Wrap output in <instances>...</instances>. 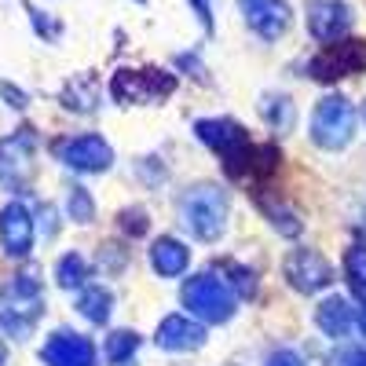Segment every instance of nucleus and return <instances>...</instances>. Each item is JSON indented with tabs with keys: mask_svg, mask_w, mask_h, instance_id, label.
<instances>
[{
	"mask_svg": "<svg viewBox=\"0 0 366 366\" xmlns=\"http://www.w3.org/2000/svg\"><path fill=\"white\" fill-rule=\"evenodd\" d=\"M44 315V293L37 274H15L0 286V330L15 341H26Z\"/></svg>",
	"mask_w": 366,
	"mask_h": 366,
	"instance_id": "1",
	"label": "nucleus"
},
{
	"mask_svg": "<svg viewBox=\"0 0 366 366\" xmlns=\"http://www.w3.org/2000/svg\"><path fill=\"white\" fill-rule=\"evenodd\" d=\"M227 209H231V202H227L224 187L198 183L179 202V224L198 242H220L227 231Z\"/></svg>",
	"mask_w": 366,
	"mask_h": 366,
	"instance_id": "2",
	"label": "nucleus"
},
{
	"mask_svg": "<svg viewBox=\"0 0 366 366\" xmlns=\"http://www.w3.org/2000/svg\"><path fill=\"white\" fill-rule=\"evenodd\" d=\"M179 300H183V308H187L194 319L212 322V326L234 319V308H238L234 290L220 279L217 271H205V274H194V279H187V282H183Z\"/></svg>",
	"mask_w": 366,
	"mask_h": 366,
	"instance_id": "3",
	"label": "nucleus"
},
{
	"mask_svg": "<svg viewBox=\"0 0 366 366\" xmlns=\"http://www.w3.org/2000/svg\"><path fill=\"white\" fill-rule=\"evenodd\" d=\"M355 121H359V114H355L352 99L330 92V96H322L312 110V121H308L312 143L322 147V150H345L355 136Z\"/></svg>",
	"mask_w": 366,
	"mask_h": 366,
	"instance_id": "4",
	"label": "nucleus"
},
{
	"mask_svg": "<svg viewBox=\"0 0 366 366\" xmlns=\"http://www.w3.org/2000/svg\"><path fill=\"white\" fill-rule=\"evenodd\" d=\"M34 150H37L34 129H19L8 139H0V183L8 191L15 194L26 191L29 176H34Z\"/></svg>",
	"mask_w": 366,
	"mask_h": 366,
	"instance_id": "5",
	"label": "nucleus"
},
{
	"mask_svg": "<svg viewBox=\"0 0 366 366\" xmlns=\"http://www.w3.org/2000/svg\"><path fill=\"white\" fill-rule=\"evenodd\" d=\"M55 158L63 162L66 169H74V172H107L110 165H114V147L103 139V136H96V132H84V136H74V139H59L55 147Z\"/></svg>",
	"mask_w": 366,
	"mask_h": 366,
	"instance_id": "6",
	"label": "nucleus"
},
{
	"mask_svg": "<svg viewBox=\"0 0 366 366\" xmlns=\"http://www.w3.org/2000/svg\"><path fill=\"white\" fill-rule=\"evenodd\" d=\"M282 274L290 279V286L297 290V293H319V290H326L330 282H333V264L319 253V249H308V246H297V249H290L286 253V260H282Z\"/></svg>",
	"mask_w": 366,
	"mask_h": 366,
	"instance_id": "7",
	"label": "nucleus"
},
{
	"mask_svg": "<svg viewBox=\"0 0 366 366\" xmlns=\"http://www.w3.org/2000/svg\"><path fill=\"white\" fill-rule=\"evenodd\" d=\"M176 92V77L165 70H121L114 77L117 103H158Z\"/></svg>",
	"mask_w": 366,
	"mask_h": 366,
	"instance_id": "8",
	"label": "nucleus"
},
{
	"mask_svg": "<svg viewBox=\"0 0 366 366\" xmlns=\"http://www.w3.org/2000/svg\"><path fill=\"white\" fill-rule=\"evenodd\" d=\"M359 70H366V44L362 41L326 44V51L312 59V77H319V81H337V77H348Z\"/></svg>",
	"mask_w": 366,
	"mask_h": 366,
	"instance_id": "9",
	"label": "nucleus"
},
{
	"mask_svg": "<svg viewBox=\"0 0 366 366\" xmlns=\"http://www.w3.org/2000/svg\"><path fill=\"white\" fill-rule=\"evenodd\" d=\"M44 366H99L96 345L74 330H55L41 348Z\"/></svg>",
	"mask_w": 366,
	"mask_h": 366,
	"instance_id": "10",
	"label": "nucleus"
},
{
	"mask_svg": "<svg viewBox=\"0 0 366 366\" xmlns=\"http://www.w3.org/2000/svg\"><path fill=\"white\" fill-rule=\"evenodd\" d=\"M205 341H209L205 322L183 315V312L165 315V319L158 322V330H154V345L165 348V352H198Z\"/></svg>",
	"mask_w": 366,
	"mask_h": 366,
	"instance_id": "11",
	"label": "nucleus"
},
{
	"mask_svg": "<svg viewBox=\"0 0 366 366\" xmlns=\"http://www.w3.org/2000/svg\"><path fill=\"white\" fill-rule=\"evenodd\" d=\"M0 246L15 260L29 257V249H34V212L22 202H8L0 209Z\"/></svg>",
	"mask_w": 366,
	"mask_h": 366,
	"instance_id": "12",
	"label": "nucleus"
},
{
	"mask_svg": "<svg viewBox=\"0 0 366 366\" xmlns=\"http://www.w3.org/2000/svg\"><path fill=\"white\" fill-rule=\"evenodd\" d=\"M238 8L246 15L249 29L264 41H279L293 22V11L286 0H238Z\"/></svg>",
	"mask_w": 366,
	"mask_h": 366,
	"instance_id": "13",
	"label": "nucleus"
},
{
	"mask_svg": "<svg viewBox=\"0 0 366 366\" xmlns=\"http://www.w3.org/2000/svg\"><path fill=\"white\" fill-rule=\"evenodd\" d=\"M308 29L322 44H337L352 29V8L345 0H308Z\"/></svg>",
	"mask_w": 366,
	"mask_h": 366,
	"instance_id": "14",
	"label": "nucleus"
},
{
	"mask_svg": "<svg viewBox=\"0 0 366 366\" xmlns=\"http://www.w3.org/2000/svg\"><path fill=\"white\" fill-rule=\"evenodd\" d=\"M315 326L326 333V337L341 341V337H348V333L359 326V312L352 308L345 297L330 293L326 300H319V308H315Z\"/></svg>",
	"mask_w": 366,
	"mask_h": 366,
	"instance_id": "15",
	"label": "nucleus"
},
{
	"mask_svg": "<svg viewBox=\"0 0 366 366\" xmlns=\"http://www.w3.org/2000/svg\"><path fill=\"white\" fill-rule=\"evenodd\" d=\"M187 264H191V249L183 246L179 238H172V234L154 238V246H150V267H154L162 279H179V274L187 271Z\"/></svg>",
	"mask_w": 366,
	"mask_h": 366,
	"instance_id": "16",
	"label": "nucleus"
},
{
	"mask_svg": "<svg viewBox=\"0 0 366 366\" xmlns=\"http://www.w3.org/2000/svg\"><path fill=\"white\" fill-rule=\"evenodd\" d=\"M77 312L88 319V322H96V326H107L110 315H114V293L107 286H84L81 297H77Z\"/></svg>",
	"mask_w": 366,
	"mask_h": 366,
	"instance_id": "17",
	"label": "nucleus"
},
{
	"mask_svg": "<svg viewBox=\"0 0 366 366\" xmlns=\"http://www.w3.org/2000/svg\"><path fill=\"white\" fill-rule=\"evenodd\" d=\"M63 103H66L70 110H81V114L96 110V107H99V84H96V77L81 74V77L66 81V88H63Z\"/></svg>",
	"mask_w": 366,
	"mask_h": 366,
	"instance_id": "18",
	"label": "nucleus"
},
{
	"mask_svg": "<svg viewBox=\"0 0 366 366\" xmlns=\"http://www.w3.org/2000/svg\"><path fill=\"white\" fill-rule=\"evenodd\" d=\"M55 282L63 290H84L88 286V260L81 253H63L55 264Z\"/></svg>",
	"mask_w": 366,
	"mask_h": 366,
	"instance_id": "19",
	"label": "nucleus"
},
{
	"mask_svg": "<svg viewBox=\"0 0 366 366\" xmlns=\"http://www.w3.org/2000/svg\"><path fill=\"white\" fill-rule=\"evenodd\" d=\"M139 345H143V337H139L136 330H114L110 337H107V359L114 366H129L132 355L139 352Z\"/></svg>",
	"mask_w": 366,
	"mask_h": 366,
	"instance_id": "20",
	"label": "nucleus"
},
{
	"mask_svg": "<svg viewBox=\"0 0 366 366\" xmlns=\"http://www.w3.org/2000/svg\"><path fill=\"white\" fill-rule=\"evenodd\" d=\"M345 279L359 300V308H366V246H352L345 253Z\"/></svg>",
	"mask_w": 366,
	"mask_h": 366,
	"instance_id": "21",
	"label": "nucleus"
},
{
	"mask_svg": "<svg viewBox=\"0 0 366 366\" xmlns=\"http://www.w3.org/2000/svg\"><path fill=\"white\" fill-rule=\"evenodd\" d=\"M66 217L74 224H92V220H96V198H92L84 187H70V194H66Z\"/></svg>",
	"mask_w": 366,
	"mask_h": 366,
	"instance_id": "22",
	"label": "nucleus"
},
{
	"mask_svg": "<svg viewBox=\"0 0 366 366\" xmlns=\"http://www.w3.org/2000/svg\"><path fill=\"white\" fill-rule=\"evenodd\" d=\"M264 205V212H267V220L274 224V231L279 234H286V238H293V234H300V220H297V212L293 209H286V205H279V202H260Z\"/></svg>",
	"mask_w": 366,
	"mask_h": 366,
	"instance_id": "23",
	"label": "nucleus"
},
{
	"mask_svg": "<svg viewBox=\"0 0 366 366\" xmlns=\"http://www.w3.org/2000/svg\"><path fill=\"white\" fill-rule=\"evenodd\" d=\"M260 114H264V121L271 129H286L290 117H293V103H290V96H264Z\"/></svg>",
	"mask_w": 366,
	"mask_h": 366,
	"instance_id": "24",
	"label": "nucleus"
},
{
	"mask_svg": "<svg viewBox=\"0 0 366 366\" xmlns=\"http://www.w3.org/2000/svg\"><path fill=\"white\" fill-rule=\"evenodd\" d=\"M217 267H220V271H231V286H234V293H242L246 300L257 293V279H253V271H249V267H238L234 260H220Z\"/></svg>",
	"mask_w": 366,
	"mask_h": 366,
	"instance_id": "25",
	"label": "nucleus"
},
{
	"mask_svg": "<svg viewBox=\"0 0 366 366\" xmlns=\"http://www.w3.org/2000/svg\"><path fill=\"white\" fill-rule=\"evenodd\" d=\"M117 224H121V231L125 234H132V238H139V234H147V209H139V205H132V209H125L117 217Z\"/></svg>",
	"mask_w": 366,
	"mask_h": 366,
	"instance_id": "26",
	"label": "nucleus"
},
{
	"mask_svg": "<svg viewBox=\"0 0 366 366\" xmlns=\"http://www.w3.org/2000/svg\"><path fill=\"white\" fill-rule=\"evenodd\" d=\"M267 366H304V359H300V352H293V348H279V352L267 359Z\"/></svg>",
	"mask_w": 366,
	"mask_h": 366,
	"instance_id": "27",
	"label": "nucleus"
},
{
	"mask_svg": "<svg viewBox=\"0 0 366 366\" xmlns=\"http://www.w3.org/2000/svg\"><path fill=\"white\" fill-rule=\"evenodd\" d=\"M29 15H34V26L41 29V34H44V37H55V26H51V22L44 19V11H29Z\"/></svg>",
	"mask_w": 366,
	"mask_h": 366,
	"instance_id": "28",
	"label": "nucleus"
},
{
	"mask_svg": "<svg viewBox=\"0 0 366 366\" xmlns=\"http://www.w3.org/2000/svg\"><path fill=\"white\" fill-rule=\"evenodd\" d=\"M0 92H4V96H8V99H11V107H19V110H22V107H26V96H22V92H15V88H11V84H0Z\"/></svg>",
	"mask_w": 366,
	"mask_h": 366,
	"instance_id": "29",
	"label": "nucleus"
},
{
	"mask_svg": "<svg viewBox=\"0 0 366 366\" xmlns=\"http://www.w3.org/2000/svg\"><path fill=\"white\" fill-rule=\"evenodd\" d=\"M345 366H366V348H359V352H352V355L345 359Z\"/></svg>",
	"mask_w": 366,
	"mask_h": 366,
	"instance_id": "30",
	"label": "nucleus"
},
{
	"mask_svg": "<svg viewBox=\"0 0 366 366\" xmlns=\"http://www.w3.org/2000/svg\"><path fill=\"white\" fill-rule=\"evenodd\" d=\"M359 330H362V337H366V308H359Z\"/></svg>",
	"mask_w": 366,
	"mask_h": 366,
	"instance_id": "31",
	"label": "nucleus"
},
{
	"mask_svg": "<svg viewBox=\"0 0 366 366\" xmlns=\"http://www.w3.org/2000/svg\"><path fill=\"white\" fill-rule=\"evenodd\" d=\"M4 362H8V345L0 341V366H4Z\"/></svg>",
	"mask_w": 366,
	"mask_h": 366,
	"instance_id": "32",
	"label": "nucleus"
},
{
	"mask_svg": "<svg viewBox=\"0 0 366 366\" xmlns=\"http://www.w3.org/2000/svg\"><path fill=\"white\" fill-rule=\"evenodd\" d=\"M362 114H366V110H362Z\"/></svg>",
	"mask_w": 366,
	"mask_h": 366,
	"instance_id": "33",
	"label": "nucleus"
}]
</instances>
